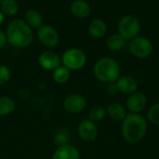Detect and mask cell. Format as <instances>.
<instances>
[{"label": "cell", "instance_id": "cell-2", "mask_svg": "<svg viewBox=\"0 0 159 159\" xmlns=\"http://www.w3.org/2000/svg\"><path fill=\"white\" fill-rule=\"evenodd\" d=\"M5 33L7 43L16 48H27L34 40L33 29L21 19H14L9 21Z\"/></svg>", "mask_w": 159, "mask_h": 159}, {"label": "cell", "instance_id": "cell-18", "mask_svg": "<svg viewBox=\"0 0 159 159\" xmlns=\"http://www.w3.org/2000/svg\"><path fill=\"white\" fill-rule=\"evenodd\" d=\"M20 9L17 0H2L0 4V10L6 17L15 16Z\"/></svg>", "mask_w": 159, "mask_h": 159}, {"label": "cell", "instance_id": "cell-5", "mask_svg": "<svg viewBox=\"0 0 159 159\" xmlns=\"http://www.w3.org/2000/svg\"><path fill=\"white\" fill-rule=\"evenodd\" d=\"M118 34L125 40H132L138 36L141 31V23L137 17L125 15L118 21Z\"/></svg>", "mask_w": 159, "mask_h": 159}, {"label": "cell", "instance_id": "cell-17", "mask_svg": "<svg viewBox=\"0 0 159 159\" xmlns=\"http://www.w3.org/2000/svg\"><path fill=\"white\" fill-rule=\"evenodd\" d=\"M24 20L31 28H35V29H38L40 26L44 24L42 14L34 8H30L25 12Z\"/></svg>", "mask_w": 159, "mask_h": 159}, {"label": "cell", "instance_id": "cell-22", "mask_svg": "<svg viewBox=\"0 0 159 159\" xmlns=\"http://www.w3.org/2000/svg\"><path fill=\"white\" fill-rule=\"evenodd\" d=\"M71 140V132L68 129H59V130L56 132L54 136V143L58 146L64 145L67 143H70Z\"/></svg>", "mask_w": 159, "mask_h": 159}, {"label": "cell", "instance_id": "cell-13", "mask_svg": "<svg viewBox=\"0 0 159 159\" xmlns=\"http://www.w3.org/2000/svg\"><path fill=\"white\" fill-rule=\"evenodd\" d=\"M51 159H80V152L75 145L67 143L58 146Z\"/></svg>", "mask_w": 159, "mask_h": 159}, {"label": "cell", "instance_id": "cell-10", "mask_svg": "<svg viewBox=\"0 0 159 159\" xmlns=\"http://www.w3.org/2000/svg\"><path fill=\"white\" fill-rule=\"evenodd\" d=\"M147 105V97L139 91H136L129 95L126 102V108L129 113L140 114L143 112Z\"/></svg>", "mask_w": 159, "mask_h": 159}, {"label": "cell", "instance_id": "cell-4", "mask_svg": "<svg viewBox=\"0 0 159 159\" xmlns=\"http://www.w3.org/2000/svg\"><path fill=\"white\" fill-rule=\"evenodd\" d=\"M61 61V65L65 66L70 71H78L86 65L87 56L82 49L72 48L63 52Z\"/></svg>", "mask_w": 159, "mask_h": 159}, {"label": "cell", "instance_id": "cell-7", "mask_svg": "<svg viewBox=\"0 0 159 159\" xmlns=\"http://www.w3.org/2000/svg\"><path fill=\"white\" fill-rule=\"evenodd\" d=\"M37 38L47 48H55L60 41L58 31L49 24H43L37 29Z\"/></svg>", "mask_w": 159, "mask_h": 159}, {"label": "cell", "instance_id": "cell-23", "mask_svg": "<svg viewBox=\"0 0 159 159\" xmlns=\"http://www.w3.org/2000/svg\"><path fill=\"white\" fill-rule=\"evenodd\" d=\"M106 116V110L101 105L93 106L89 113V119L93 122H100L102 121Z\"/></svg>", "mask_w": 159, "mask_h": 159}, {"label": "cell", "instance_id": "cell-1", "mask_svg": "<svg viewBox=\"0 0 159 159\" xmlns=\"http://www.w3.org/2000/svg\"><path fill=\"white\" fill-rule=\"evenodd\" d=\"M147 129V120L141 114L129 113L122 120V136L129 143H138L143 140L146 136Z\"/></svg>", "mask_w": 159, "mask_h": 159}, {"label": "cell", "instance_id": "cell-11", "mask_svg": "<svg viewBox=\"0 0 159 159\" xmlns=\"http://www.w3.org/2000/svg\"><path fill=\"white\" fill-rule=\"evenodd\" d=\"M38 63L46 71H54L61 65V57L53 51H44L39 55Z\"/></svg>", "mask_w": 159, "mask_h": 159}, {"label": "cell", "instance_id": "cell-16", "mask_svg": "<svg viewBox=\"0 0 159 159\" xmlns=\"http://www.w3.org/2000/svg\"><path fill=\"white\" fill-rule=\"evenodd\" d=\"M106 115L115 121H122L128 115V110L126 106L119 102L111 103L106 109Z\"/></svg>", "mask_w": 159, "mask_h": 159}, {"label": "cell", "instance_id": "cell-21", "mask_svg": "<svg viewBox=\"0 0 159 159\" xmlns=\"http://www.w3.org/2000/svg\"><path fill=\"white\" fill-rule=\"evenodd\" d=\"M125 42H126V40L117 33V34H114L108 37V39L106 41V46L112 51H119L124 48Z\"/></svg>", "mask_w": 159, "mask_h": 159}, {"label": "cell", "instance_id": "cell-27", "mask_svg": "<svg viewBox=\"0 0 159 159\" xmlns=\"http://www.w3.org/2000/svg\"><path fill=\"white\" fill-rule=\"evenodd\" d=\"M7 40L6 33L0 29V49L3 48L7 45Z\"/></svg>", "mask_w": 159, "mask_h": 159}, {"label": "cell", "instance_id": "cell-25", "mask_svg": "<svg viewBox=\"0 0 159 159\" xmlns=\"http://www.w3.org/2000/svg\"><path fill=\"white\" fill-rule=\"evenodd\" d=\"M11 78V71L10 69L4 65L0 64V86L7 84Z\"/></svg>", "mask_w": 159, "mask_h": 159}, {"label": "cell", "instance_id": "cell-19", "mask_svg": "<svg viewBox=\"0 0 159 159\" xmlns=\"http://www.w3.org/2000/svg\"><path fill=\"white\" fill-rule=\"evenodd\" d=\"M15 108L16 104L12 98L7 96L0 97V116H7L11 115Z\"/></svg>", "mask_w": 159, "mask_h": 159}, {"label": "cell", "instance_id": "cell-14", "mask_svg": "<svg viewBox=\"0 0 159 159\" xmlns=\"http://www.w3.org/2000/svg\"><path fill=\"white\" fill-rule=\"evenodd\" d=\"M70 10L71 13L78 19L88 18L91 12L89 4L85 0H74L70 6Z\"/></svg>", "mask_w": 159, "mask_h": 159}, {"label": "cell", "instance_id": "cell-12", "mask_svg": "<svg viewBox=\"0 0 159 159\" xmlns=\"http://www.w3.org/2000/svg\"><path fill=\"white\" fill-rule=\"evenodd\" d=\"M116 83L118 91L123 94L130 95V94L138 91L139 84H138V81L133 76L120 75Z\"/></svg>", "mask_w": 159, "mask_h": 159}, {"label": "cell", "instance_id": "cell-30", "mask_svg": "<svg viewBox=\"0 0 159 159\" xmlns=\"http://www.w3.org/2000/svg\"><path fill=\"white\" fill-rule=\"evenodd\" d=\"M158 100H159V95H158Z\"/></svg>", "mask_w": 159, "mask_h": 159}, {"label": "cell", "instance_id": "cell-15", "mask_svg": "<svg viewBox=\"0 0 159 159\" xmlns=\"http://www.w3.org/2000/svg\"><path fill=\"white\" fill-rule=\"evenodd\" d=\"M89 33L95 39L102 38L107 33V25L105 21L102 19L92 20L89 24Z\"/></svg>", "mask_w": 159, "mask_h": 159}, {"label": "cell", "instance_id": "cell-26", "mask_svg": "<svg viewBox=\"0 0 159 159\" xmlns=\"http://www.w3.org/2000/svg\"><path fill=\"white\" fill-rule=\"evenodd\" d=\"M107 91H108V93H110L111 95H116V94H117L119 91H118L116 83V82H114V83H109V84H108V87H107Z\"/></svg>", "mask_w": 159, "mask_h": 159}, {"label": "cell", "instance_id": "cell-20", "mask_svg": "<svg viewBox=\"0 0 159 159\" xmlns=\"http://www.w3.org/2000/svg\"><path fill=\"white\" fill-rule=\"evenodd\" d=\"M70 75H71V71L63 65H60L58 68L52 71L53 80L60 85L65 84L70 79Z\"/></svg>", "mask_w": 159, "mask_h": 159}, {"label": "cell", "instance_id": "cell-9", "mask_svg": "<svg viewBox=\"0 0 159 159\" xmlns=\"http://www.w3.org/2000/svg\"><path fill=\"white\" fill-rule=\"evenodd\" d=\"M77 132L79 137L87 143L94 142L99 133L96 123L89 119H84L78 124Z\"/></svg>", "mask_w": 159, "mask_h": 159}, {"label": "cell", "instance_id": "cell-6", "mask_svg": "<svg viewBox=\"0 0 159 159\" xmlns=\"http://www.w3.org/2000/svg\"><path fill=\"white\" fill-rule=\"evenodd\" d=\"M129 50L135 58L145 59L152 54L153 44L149 38L138 35L130 41Z\"/></svg>", "mask_w": 159, "mask_h": 159}, {"label": "cell", "instance_id": "cell-24", "mask_svg": "<svg viewBox=\"0 0 159 159\" xmlns=\"http://www.w3.org/2000/svg\"><path fill=\"white\" fill-rule=\"evenodd\" d=\"M147 120L156 126H159V102L152 105L147 111Z\"/></svg>", "mask_w": 159, "mask_h": 159}, {"label": "cell", "instance_id": "cell-28", "mask_svg": "<svg viewBox=\"0 0 159 159\" xmlns=\"http://www.w3.org/2000/svg\"><path fill=\"white\" fill-rule=\"evenodd\" d=\"M5 19H6V16H5V15L1 12V10H0V26L4 23Z\"/></svg>", "mask_w": 159, "mask_h": 159}, {"label": "cell", "instance_id": "cell-3", "mask_svg": "<svg viewBox=\"0 0 159 159\" xmlns=\"http://www.w3.org/2000/svg\"><path fill=\"white\" fill-rule=\"evenodd\" d=\"M95 77L102 83H114L119 78L121 68L119 63L112 58L103 57L98 60L93 67Z\"/></svg>", "mask_w": 159, "mask_h": 159}, {"label": "cell", "instance_id": "cell-8", "mask_svg": "<svg viewBox=\"0 0 159 159\" xmlns=\"http://www.w3.org/2000/svg\"><path fill=\"white\" fill-rule=\"evenodd\" d=\"M87 106L86 98L78 93L68 95L63 101V108L69 114H78L85 110Z\"/></svg>", "mask_w": 159, "mask_h": 159}, {"label": "cell", "instance_id": "cell-29", "mask_svg": "<svg viewBox=\"0 0 159 159\" xmlns=\"http://www.w3.org/2000/svg\"><path fill=\"white\" fill-rule=\"evenodd\" d=\"M1 2H2V0H0V4H1Z\"/></svg>", "mask_w": 159, "mask_h": 159}]
</instances>
